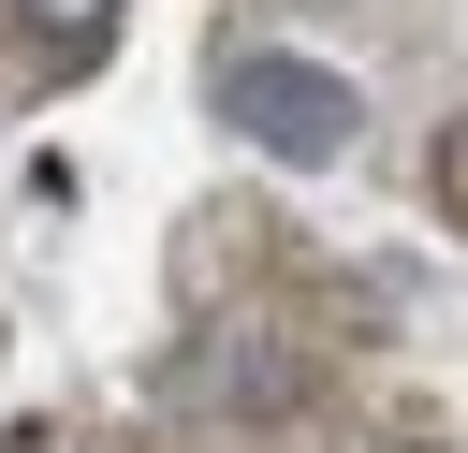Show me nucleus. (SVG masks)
<instances>
[{
    "label": "nucleus",
    "mask_w": 468,
    "mask_h": 453,
    "mask_svg": "<svg viewBox=\"0 0 468 453\" xmlns=\"http://www.w3.org/2000/svg\"><path fill=\"white\" fill-rule=\"evenodd\" d=\"M0 453H73V438H58V424H15V438H0Z\"/></svg>",
    "instance_id": "20e7f679"
},
{
    "label": "nucleus",
    "mask_w": 468,
    "mask_h": 453,
    "mask_svg": "<svg viewBox=\"0 0 468 453\" xmlns=\"http://www.w3.org/2000/svg\"><path fill=\"white\" fill-rule=\"evenodd\" d=\"M439 205H453V219H468V117H453V132H439Z\"/></svg>",
    "instance_id": "7ed1b4c3"
},
{
    "label": "nucleus",
    "mask_w": 468,
    "mask_h": 453,
    "mask_svg": "<svg viewBox=\"0 0 468 453\" xmlns=\"http://www.w3.org/2000/svg\"><path fill=\"white\" fill-rule=\"evenodd\" d=\"M219 117H234L263 161H351V132H366L351 73H322V58H292V44H234V58H219Z\"/></svg>",
    "instance_id": "f257e3e1"
},
{
    "label": "nucleus",
    "mask_w": 468,
    "mask_h": 453,
    "mask_svg": "<svg viewBox=\"0 0 468 453\" xmlns=\"http://www.w3.org/2000/svg\"><path fill=\"white\" fill-rule=\"evenodd\" d=\"M15 29H29L44 58H102V29H117V0H15Z\"/></svg>",
    "instance_id": "f03ea898"
}]
</instances>
